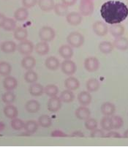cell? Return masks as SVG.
I'll return each instance as SVG.
<instances>
[{"mask_svg":"<svg viewBox=\"0 0 128 147\" xmlns=\"http://www.w3.org/2000/svg\"><path fill=\"white\" fill-rule=\"evenodd\" d=\"M100 14L107 24H117L125 21L128 16V7L119 1H108L102 5Z\"/></svg>","mask_w":128,"mask_h":147,"instance_id":"cell-1","label":"cell"},{"mask_svg":"<svg viewBox=\"0 0 128 147\" xmlns=\"http://www.w3.org/2000/svg\"><path fill=\"white\" fill-rule=\"evenodd\" d=\"M67 41L71 47L79 48L84 42V37L81 33L73 32L67 36Z\"/></svg>","mask_w":128,"mask_h":147,"instance_id":"cell-2","label":"cell"},{"mask_svg":"<svg viewBox=\"0 0 128 147\" xmlns=\"http://www.w3.org/2000/svg\"><path fill=\"white\" fill-rule=\"evenodd\" d=\"M39 37L44 42H50L55 37V32L50 26H43L39 31Z\"/></svg>","mask_w":128,"mask_h":147,"instance_id":"cell-3","label":"cell"},{"mask_svg":"<svg viewBox=\"0 0 128 147\" xmlns=\"http://www.w3.org/2000/svg\"><path fill=\"white\" fill-rule=\"evenodd\" d=\"M80 12L81 14L87 16L92 14L94 11V2L93 0H81L80 2Z\"/></svg>","mask_w":128,"mask_h":147,"instance_id":"cell-4","label":"cell"},{"mask_svg":"<svg viewBox=\"0 0 128 147\" xmlns=\"http://www.w3.org/2000/svg\"><path fill=\"white\" fill-rule=\"evenodd\" d=\"M17 49L21 54L27 56L32 53L34 50V45L31 41L25 40L20 42V43L17 46Z\"/></svg>","mask_w":128,"mask_h":147,"instance_id":"cell-5","label":"cell"},{"mask_svg":"<svg viewBox=\"0 0 128 147\" xmlns=\"http://www.w3.org/2000/svg\"><path fill=\"white\" fill-rule=\"evenodd\" d=\"M61 69L65 75L72 76L76 70V65L71 60L65 59L61 65Z\"/></svg>","mask_w":128,"mask_h":147,"instance_id":"cell-6","label":"cell"},{"mask_svg":"<svg viewBox=\"0 0 128 147\" xmlns=\"http://www.w3.org/2000/svg\"><path fill=\"white\" fill-rule=\"evenodd\" d=\"M48 110L51 113H56L58 111L62 106V100L60 97H52L48 102Z\"/></svg>","mask_w":128,"mask_h":147,"instance_id":"cell-7","label":"cell"},{"mask_svg":"<svg viewBox=\"0 0 128 147\" xmlns=\"http://www.w3.org/2000/svg\"><path fill=\"white\" fill-rule=\"evenodd\" d=\"M99 61L95 57H89L84 61V67L89 72H94L99 68Z\"/></svg>","mask_w":128,"mask_h":147,"instance_id":"cell-8","label":"cell"},{"mask_svg":"<svg viewBox=\"0 0 128 147\" xmlns=\"http://www.w3.org/2000/svg\"><path fill=\"white\" fill-rule=\"evenodd\" d=\"M93 30L94 33L98 36H105L108 33L107 25L102 21H96L93 24Z\"/></svg>","mask_w":128,"mask_h":147,"instance_id":"cell-9","label":"cell"},{"mask_svg":"<svg viewBox=\"0 0 128 147\" xmlns=\"http://www.w3.org/2000/svg\"><path fill=\"white\" fill-rule=\"evenodd\" d=\"M3 86L7 91H13L18 86V81L13 76H7L3 81Z\"/></svg>","mask_w":128,"mask_h":147,"instance_id":"cell-10","label":"cell"},{"mask_svg":"<svg viewBox=\"0 0 128 147\" xmlns=\"http://www.w3.org/2000/svg\"><path fill=\"white\" fill-rule=\"evenodd\" d=\"M1 51L5 53H14L17 49V45L15 42L11 40L4 41L0 45Z\"/></svg>","mask_w":128,"mask_h":147,"instance_id":"cell-11","label":"cell"},{"mask_svg":"<svg viewBox=\"0 0 128 147\" xmlns=\"http://www.w3.org/2000/svg\"><path fill=\"white\" fill-rule=\"evenodd\" d=\"M67 21L69 24L73 26H77L79 25L82 21V16L81 14L76 13V12H72L67 14Z\"/></svg>","mask_w":128,"mask_h":147,"instance_id":"cell-12","label":"cell"},{"mask_svg":"<svg viewBox=\"0 0 128 147\" xmlns=\"http://www.w3.org/2000/svg\"><path fill=\"white\" fill-rule=\"evenodd\" d=\"M4 114L5 115V117H7L9 119L17 118L18 115V111L17 108L14 105H11V104H7L6 106L4 108Z\"/></svg>","mask_w":128,"mask_h":147,"instance_id":"cell-13","label":"cell"},{"mask_svg":"<svg viewBox=\"0 0 128 147\" xmlns=\"http://www.w3.org/2000/svg\"><path fill=\"white\" fill-rule=\"evenodd\" d=\"M90 115H91L90 110L84 105L78 108L75 111V117L79 119L86 120L90 117Z\"/></svg>","mask_w":128,"mask_h":147,"instance_id":"cell-14","label":"cell"},{"mask_svg":"<svg viewBox=\"0 0 128 147\" xmlns=\"http://www.w3.org/2000/svg\"><path fill=\"white\" fill-rule=\"evenodd\" d=\"M36 65V60L32 56L27 55L21 61V66L26 70L32 69Z\"/></svg>","mask_w":128,"mask_h":147,"instance_id":"cell-15","label":"cell"},{"mask_svg":"<svg viewBox=\"0 0 128 147\" xmlns=\"http://www.w3.org/2000/svg\"><path fill=\"white\" fill-rule=\"evenodd\" d=\"M29 92L30 94L34 97H39L42 95L44 92V87L40 84L34 83L32 84V85L29 86Z\"/></svg>","mask_w":128,"mask_h":147,"instance_id":"cell-16","label":"cell"},{"mask_svg":"<svg viewBox=\"0 0 128 147\" xmlns=\"http://www.w3.org/2000/svg\"><path fill=\"white\" fill-rule=\"evenodd\" d=\"M59 53L60 56L63 57L64 59H69L73 55V49H72V47L70 45H62L59 49Z\"/></svg>","mask_w":128,"mask_h":147,"instance_id":"cell-17","label":"cell"},{"mask_svg":"<svg viewBox=\"0 0 128 147\" xmlns=\"http://www.w3.org/2000/svg\"><path fill=\"white\" fill-rule=\"evenodd\" d=\"M13 35H14L15 39L17 40L23 41L26 40V38H27L28 32L25 28L19 26V27L15 28V29L14 30Z\"/></svg>","mask_w":128,"mask_h":147,"instance_id":"cell-18","label":"cell"},{"mask_svg":"<svg viewBox=\"0 0 128 147\" xmlns=\"http://www.w3.org/2000/svg\"><path fill=\"white\" fill-rule=\"evenodd\" d=\"M25 108H26V111L29 113H34L39 111L40 105L37 100H30L26 102V105H25Z\"/></svg>","mask_w":128,"mask_h":147,"instance_id":"cell-19","label":"cell"},{"mask_svg":"<svg viewBox=\"0 0 128 147\" xmlns=\"http://www.w3.org/2000/svg\"><path fill=\"white\" fill-rule=\"evenodd\" d=\"M28 16H29V12H28L27 8L24 7L17 9L14 13L15 19L18 21H25L27 19Z\"/></svg>","mask_w":128,"mask_h":147,"instance_id":"cell-20","label":"cell"},{"mask_svg":"<svg viewBox=\"0 0 128 147\" xmlns=\"http://www.w3.org/2000/svg\"><path fill=\"white\" fill-rule=\"evenodd\" d=\"M78 100L79 103L81 105L86 106V105H89L92 101V96L89 94V92H86V91H83V92H80L78 95Z\"/></svg>","mask_w":128,"mask_h":147,"instance_id":"cell-21","label":"cell"},{"mask_svg":"<svg viewBox=\"0 0 128 147\" xmlns=\"http://www.w3.org/2000/svg\"><path fill=\"white\" fill-rule=\"evenodd\" d=\"M114 46L117 49L125 51L128 49V40L125 37H117L114 41Z\"/></svg>","mask_w":128,"mask_h":147,"instance_id":"cell-22","label":"cell"},{"mask_svg":"<svg viewBox=\"0 0 128 147\" xmlns=\"http://www.w3.org/2000/svg\"><path fill=\"white\" fill-rule=\"evenodd\" d=\"M38 5L40 8L45 12H49L54 8L55 4L54 0H38Z\"/></svg>","mask_w":128,"mask_h":147,"instance_id":"cell-23","label":"cell"},{"mask_svg":"<svg viewBox=\"0 0 128 147\" xmlns=\"http://www.w3.org/2000/svg\"><path fill=\"white\" fill-rule=\"evenodd\" d=\"M65 86L69 90H75L80 86L79 81L74 77H69L65 81Z\"/></svg>","mask_w":128,"mask_h":147,"instance_id":"cell-24","label":"cell"},{"mask_svg":"<svg viewBox=\"0 0 128 147\" xmlns=\"http://www.w3.org/2000/svg\"><path fill=\"white\" fill-rule=\"evenodd\" d=\"M116 111L115 105L111 102H105L101 106V111H102V114L107 117H110L114 114V112Z\"/></svg>","mask_w":128,"mask_h":147,"instance_id":"cell-25","label":"cell"},{"mask_svg":"<svg viewBox=\"0 0 128 147\" xmlns=\"http://www.w3.org/2000/svg\"><path fill=\"white\" fill-rule=\"evenodd\" d=\"M46 67L50 70H57L59 67V61L57 58L54 57H50L48 59H46L45 61Z\"/></svg>","mask_w":128,"mask_h":147,"instance_id":"cell-26","label":"cell"},{"mask_svg":"<svg viewBox=\"0 0 128 147\" xmlns=\"http://www.w3.org/2000/svg\"><path fill=\"white\" fill-rule=\"evenodd\" d=\"M38 125L39 124L36 121H34V120H29V121L25 122L24 128V129L29 134H34V133H35L37 132V129H38Z\"/></svg>","mask_w":128,"mask_h":147,"instance_id":"cell-27","label":"cell"},{"mask_svg":"<svg viewBox=\"0 0 128 147\" xmlns=\"http://www.w3.org/2000/svg\"><path fill=\"white\" fill-rule=\"evenodd\" d=\"M34 49H35V51L37 54L41 56L46 55L49 51V45L47 43V42L42 41V42H38L36 45Z\"/></svg>","mask_w":128,"mask_h":147,"instance_id":"cell-28","label":"cell"},{"mask_svg":"<svg viewBox=\"0 0 128 147\" xmlns=\"http://www.w3.org/2000/svg\"><path fill=\"white\" fill-rule=\"evenodd\" d=\"M109 29H110V34L115 37H122L125 33V28L122 25L119 24H113Z\"/></svg>","mask_w":128,"mask_h":147,"instance_id":"cell-29","label":"cell"},{"mask_svg":"<svg viewBox=\"0 0 128 147\" xmlns=\"http://www.w3.org/2000/svg\"><path fill=\"white\" fill-rule=\"evenodd\" d=\"M75 95L73 92H72V90H69V89L63 91L60 94V99L64 102H72V101H73Z\"/></svg>","mask_w":128,"mask_h":147,"instance_id":"cell-30","label":"cell"},{"mask_svg":"<svg viewBox=\"0 0 128 147\" xmlns=\"http://www.w3.org/2000/svg\"><path fill=\"white\" fill-rule=\"evenodd\" d=\"M37 78H38L37 74L36 73V72H34L32 69L27 70L24 74L25 81H26V83H29V84L36 83V81H37Z\"/></svg>","mask_w":128,"mask_h":147,"instance_id":"cell-31","label":"cell"},{"mask_svg":"<svg viewBox=\"0 0 128 147\" xmlns=\"http://www.w3.org/2000/svg\"><path fill=\"white\" fill-rule=\"evenodd\" d=\"M12 71V67L7 61H0V75L7 76Z\"/></svg>","mask_w":128,"mask_h":147,"instance_id":"cell-32","label":"cell"},{"mask_svg":"<svg viewBox=\"0 0 128 147\" xmlns=\"http://www.w3.org/2000/svg\"><path fill=\"white\" fill-rule=\"evenodd\" d=\"M2 28L5 31H8V32L14 31L15 29V28H16V22L13 18H6L3 26H2Z\"/></svg>","mask_w":128,"mask_h":147,"instance_id":"cell-33","label":"cell"},{"mask_svg":"<svg viewBox=\"0 0 128 147\" xmlns=\"http://www.w3.org/2000/svg\"><path fill=\"white\" fill-rule=\"evenodd\" d=\"M114 45L108 41H103L99 45V49L102 53H109L114 49Z\"/></svg>","mask_w":128,"mask_h":147,"instance_id":"cell-34","label":"cell"},{"mask_svg":"<svg viewBox=\"0 0 128 147\" xmlns=\"http://www.w3.org/2000/svg\"><path fill=\"white\" fill-rule=\"evenodd\" d=\"M100 88V82L95 78L89 79L86 82V89L89 92H96Z\"/></svg>","mask_w":128,"mask_h":147,"instance_id":"cell-35","label":"cell"},{"mask_svg":"<svg viewBox=\"0 0 128 147\" xmlns=\"http://www.w3.org/2000/svg\"><path fill=\"white\" fill-rule=\"evenodd\" d=\"M44 92L49 97H55L58 94L59 89L56 85L54 84H49L44 88Z\"/></svg>","mask_w":128,"mask_h":147,"instance_id":"cell-36","label":"cell"},{"mask_svg":"<svg viewBox=\"0 0 128 147\" xmlns=\"http://www.w3.org/2000/svg\"><path fill=\"white\" fill-rule=\"evenodd\" d=\"M2 100L5 104H12L15 100V95L12 91H7L5 92L2 96Z\"/></svg>","mask_w":128,"mask_h":147,"instance_id":"cell-37","label":"cell"},{"mask_svg":"<svg viewBox=\"0 0 128 147\" xmlns=\"http://www.w3.org/2000/svg\"><path fill=\"white\" fill-rule=\"evenodd\" d=\"M38 124L42 127H49L52 124L51 119L48 115H42L38 119Z\"/></svg>","mask_w":128,"mask_h":147,"instance_id":"cell-38","label":"cell"},{"mask_svg":"<svg viewBox=\"0 0 128 147\" xmlns=\"http://www.w3.org/2000/svg\"><path fill=\"white\" fill-rule=\"evenodd\" d=\"M54 11H55L56 14L60 16H64L67 13L68 9H67V6L64 5L63 3H58L55 5L54 6Z\"/></svg>","mask_w":128,"mask_h":147,"instance_id":"cell-39","label":"cell"},{"mask_svg":"<svg viewBox=\"0 0 128 147\" xmlns=\"http://www.w3.org/2000/svg\"><path fill=\"white\" fill-rule=\"evenodd\" d=\"M110 119H111L113 129H119V128L122 127L124 124L123 119L119 116H112L110 117Z\"/></svg>","mask_w":128,"mask_h":147,"instance_id":"cell-40","label":"cell"},{"mask_svg":"<svg viewBox=\"0 0 128 147\" xmlns=\"http://www.w3.org/2000/svg\"><path fill=\"white\" fill-rule=\"evenodd\" d=\"M100 125H101V127H102V128L104 129V130L110 131L113 129V126H112V122H111V119H110V117H107V116H105V117H103V118L101 119Z\"/></svg>","mask_w":128,"mask_h":147,"instance_id":"cell-41","label":"cell"},{"mask_svg":"<svg viewBox=\"0 0 128 147\" xmlns=\"http://www.w3.org/2000/svg\"><path fill=\"white\" fill-rule=\"evenodd\" d=\"M24 125L25 122H24L22 120L18 118L13 119L11 122H10L11 127L13 129H15V130H21V129H24Z\"/></svg>","mask_w":128,"mask_h":147,"instance_id":"cell-42","label":"cell"},{"mask_svg":"<svg viewBox=\"0 0 128 147\" xmlns=\"http://www.w3.org/2000/svg\"><path fill=\"white\" fill-rule=\"evenodd\" d=\"M85 127L89 130H93L97 127V121L94 119L89 118L85 121Z\"/></svg>","mask_w":128,"mask_h":147,"instance_id":"cell-43","label":"cell"},{"mask_svg":"<svg viewBox=\"0 0 128 147\" xmlns=\"http://www.w3.org/2000/svg\"><path fill=\"white\" fill-rule=\"evenodd\" d=\"M37 0H22V5L26 8H32L37 3Z\"/></svg>","mask_w":128,"mask_h":147,"instance_id":"cell-44","label":"cell"},{"mask_svg":"<svg viewBox=\"0 0 128 147\" xmlns=\"http://www.w3.org/2000/svg\"><path fill=\"white\" fill-rule=\"evenodd\" d=\"M105 136V133L102 129H97L92 130L91 137L92 138H102Z\"/></svg>","mask_w":128,"mask_h":147,"instance_id":"cell-45","label":"cell"},{"mask_svg":"<svg viewBox=\"0 0 128 147\" xmlns=\"http://www.w3.org/2000/svg\"><path fill=\"white\" fill-rule=\"evenodd\" d=\"M51 136L52 137H65V136H67V135L64 133L63 132H62V131L57 129V130H54L52 132Z\"/></svg>","mask_w":128,"mask_h":147,"instance_id":"cell-46","label":"cell"},{"mask_svg":"<svg viewBox=\"0 0 128 147\" xmlns=\"http://www.w3.org/2000/svg\"><path fill=\"white\" fill-rule=\"evenodd\" d=\"M106 138H121V136L117 132H114V131H110L108 134L105 136Z\"/></svg>","mask_w":128,"mask_h":147,"instance_id":"cell-47","label":"cell"},{"mask_svg":"<svg viewBox=\"0 0 128 147\" xmlns=\"http://www.w3.org/2000/svg\"><path fill=\"white\" fill-rule=\"evenodd\" d=\"M76 1L77 0H62V3L67 7L73 6V5H75V4Z\"/></svg>","mask_w":128,"mask_h":147,"instance_id":"cell-48","label":"cell"},{"mask_svg":"<svg viewBox=\"0 0 128 147\" xmlns=\"http://www.w3.org/2000/svg\"><path fill=\"white\" fill-rule=\"evenodd\" d=\"M72 137H84V134L81 131H75L71 135Z\"/></svg>","mask_w":128,"mask_h":147,"instance_id":"cell-49","label":"cell"},{"mask_svg":"<svg viewBox=\"0 0 128 147\" xmlns=\"http://www.w3.org/2000/svg\"><path fill=\"white\" fill-rule=\"evenodd\" d=\"M5 19H6V17L3 14L0 13V27H2L4 23H5Z\"/></svg>","mask_w":128,"mask_h":147,"instance_id":"cell-50","label":"cell"},{"mask_svg":"<svg viewBox=\"0 0 128 147\" xmlns=\"http://www.w3.org/2000/svg\"><path fill=\"white\" fill-rule=\"evenodd\" d=\"M5 125L2 121H0V132H2L5 129Z\"/></svg>","mask_w":128,"mask_h":147,"instance_id":"cell-51","label":"cell"},{"mask_svg":"<svg viewBox=\"0 0 128 147\" xmlns=\"http://www.w3.org/2000/svg\"><path fill=\"white\" fill-rule=\"evenodd\" d=\"M124 137L126 138H128V129L124 133Z\"/></svg>","mask_w":128,"mask_h":147,"instance_id":"cell-52","label":"cell"}]
</instances>
